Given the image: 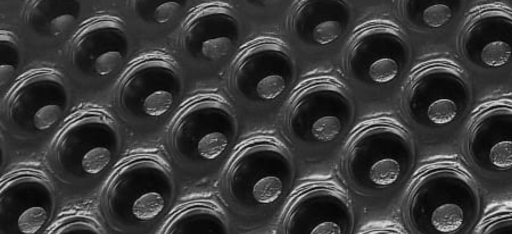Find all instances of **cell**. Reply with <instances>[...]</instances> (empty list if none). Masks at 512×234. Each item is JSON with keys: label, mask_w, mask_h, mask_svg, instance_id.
I'll return each instance as SVG.
<instances>
[{"label": "cell", "mask_w": 512, "mask_h": 234, "mask_svg": "<svg viewBox=\"0 0 512 234\" xmlns=\"http://www.w3.org/2000/svg\"><path fill=\"white\" fill-rule=\"evenodd\" d=\"M70 102V90L58 73L36 70L18 80L4 97L2 122L14 136L33 139L51 130Z\"/></svg>", "instance_id": "30bf717a"}, {"label": "cell", "mask_w": 512, "mask_h": 234, "mask_svg": "<svg viewBox=\"0 0 512 234\" xmlns=\"http://www.w3.org/2000/svg\"><path fill=\"white\" fill-rule=\"evenodd\" d=\"M354 225L349 198L328 182L310 183L296 191L280 220L285 234H350Z\"/></svg>", "instance_id": "5bb4252c"}, {"label": "cell", "mask_w": 512, "mask_h": 234, "mask_svg": "<svg viewBox=\"0 0 512 234\" xmlns=\"http://www.w3.org/2000/svg\"><path fill=\"white\" fill-rule=\"evenodd\" d=\"M116 122L98 110L76 114L59 130L49 150L55 175L63 182L79 184L100 175L121 148Z\"/></svg>", "instance_id": "ba28073f"}, {"label": "cell", "mask_w": 512, "mask_h": 234, "mask_svg": "<svg viewBox=\"0 0 512 234\" xmlns=\"http://www.w3.org/2000/svg\"><path fill=\"white\" fill-rule=\"evenodd\" d=\"M228 221L215 205L197 201L180 207L167 220L163 234H226Z\"/></svg>", "instance_id": "ffe728a7"}, {"label": "cell", "mask_w": 512, "mask_h": 234, "mask_svg": "<svg viewBox=\"0 0 512 234\" xmlns=\"http://www.w3.org/2000/svg\"><path fill=\"white\" fill-rule=\"evenodd\" d=\"M473 104V87L458 66L429 61L411 72L401 94L406 120L429 137L451 133L467 116Z\"/></svg>", "instance_id": "5b68a950"}, {"label": "cell", "mask_w": 512, "mask_h": 234, "mask_svg": "<svg viewBox=\"0 0 512 234\" xmlns=\"http://www.w3.org/2000/svg\"><path fill=\"white\" fill-rule=\"evenodd\" d=\"M134 10L144 21L163 24L173 19L185 6L182 0L134 1Z\"/></svg>", "instance_id": "603a6c76"}, {"label": "cell", "mask_w": 512, "mask_h": 234, "mask_svg": "<svg viewBox=\"0 0 512 234\" xmlns=\"http://www.w3.org/2000/svg\"><path fill=\"white\" fill-rule=\"evenodd\" d=\"M415 158L413 138L403 127L375 119L350 135L339 170L355 194L375 197L397 188L412 171Z\"/></svg>", "instance_id": "7a4b0ae2"}, {"label": "cell", "mask_w": 512, "mask_h": 234, "mask_svg": "<svg viewBox=\"0 0 512 234\" xmlns=\"http://www.w3.org/2000/svg\"><path fill=\"white\" fill-rule=\"evenodd\" d=\"M55 209L54 188L42 174L23 171L2 180L0 233H39L51 220Z\"/></svg>", "instance_id": "2e32d148"}, {"label": "cell", "mask_w": 512, "mask_h": 234, "mask_svg": "<svg viewBox=\"0 0 512 234\" xmlns=\"http://www.w3.org/2000/svg\"><path fill=\"white\" fill-rule=\"evenodd\" d=\"M412 50L406 35L387 23H371L353 33L342 66L347 78L367 87L388 86L408 68Z\"/></svg>", "instance_id": "8fae6325"}, {"label": "cell", "mask_w": 512, "mask_h": 234, "mask_svg": "<svg viewBox=\"0 0 512 234\" xmlns=\"http://www.w3.org/2000/svg\"><path fill=\"white\" fill-rule=\"evenodd\" d=\"M49 234H101V226L91 217L81 214L68 215L59 219Z\"/></svg>", "instance_id": "d4e9b609"}, {"label": "cell", "mask_w": 512, "mask_h": 234, "mask_svg": "<svg viewBox=\"0 0 512 234\" xmlns=\"http://www.w3.org/2000/svg\"><path fill=\"white\" fill-rule=\"evenodd\" d=\"M21 61L17 39L8 31L0 34V85L3 88L15 76Z\"/></svg>", "instance_id": "cb8c5ba5"}, {"label": "cell", "mask_w": 512, "mask_h": 234, "mask_svg": "<svg viewBox=\"0 0 512 234\" xmlns=\"http://www.w3.org/2000/svg\"><path fill=\"white\" fill-rule=\"evenodd\" d=\"M130 49L125 25L104 17L85 23L74 35L69 51L73 68L92 78H105L125 61Z\"/></svg>", "instance_id": "e0dca14e"}, {"label": "cell", "mask_w": 512, "mask_h": 234, "mask_svg": "<svg viewBox=\"0 0 512 234\" xmlns=\"http://www.w3.org/2000/svg\"><path fill=\"white\" fill-rule=\"evenodd\" d=\"M241 32L240 21L230 7L210 4L197 8L187 18L179 43L191 59L214 63L235 50Z\"/></svg>", "instance_id": "ac0fdd59"}, {"label": "cell", "mask_w": 512, "mask_h": 234, "mask_svg": "<svg viewBox=\"0 0 512 234\" xmlns=\"http://www.w3.org/2000/svg\"><path fill=\"white\" fill-rule=\"evenodd\" d=\"M481 194L458 164L440 161L421 169L403 202V220L412 233L466 234L478 221Z\"/></svg>", "instance_id": "6da1fadb"}, {"label": "cell", "mask_w": 512, "mask_h": 234, "mask_svg": "<svg viewBox=\"0 0 512 234\" xmlns=\"http://www.w3.org/2000/svg\"><path fill=\"white\" fill-rule=\"evenodd\" d=\"M283 117L290 142L315 152L332 145L348 130L355 117V104L342 84L319 77L293 91Z\"/></svg>", "instance_id": "8992f818"}, {"label": "cell", "mask_w": 512, "mask_h": 234, "mask_svg": "<svg viewBox=\"0 0 512 234\" xmlns=\"http://www.w3.org/2000/svg\"><path fill=\"white\" fill-rule=\"evenodd\" d=\"M462 153L480 178L512 180V103L491 101L473 114L463 136Z\"/></svg>", "instance_id": "4fadbf2b"}, {"label": "cell", "mask_w": 512, "mask_h": 234, "mask_svg": "<svg viewBox=\"0 0 512 234\" xmlns=\"http://www.w3.org/2000/svg\"><path fill=\"white\" fill-rule=\"evenodd\" d=\"M478 234H512V209H498L486 215L479 224Z\"/></svg>", "instance_id": "484cf974"}, {"label": "cell", "mask_w": 512, "mask_h": 234, "mask_svg": "<svg viewBox=\"0 0 512 234\" xmlns=\"http://www.w3.org/2000/svg\"><path fill=\"white\" fill-rule=\"evenodd\" d=\"M295 174L288 149L265 136L242 143L223 172L221 191L237 214L254 218L269 213L289 191Z\"/></svg>", "instance_id": "3957f363"}, {"label": "cell", "mask_w": 512, "mask_h": 234, "mask_svg": "<svg viewBox=\"0 0 512 234\" xmlns=\"http://www.w3.org/2000/svg\"><path fill=\"white\" fill-rule=\"evenodd\" d=\"M79 16V2L71 0L30 1L25 10L27 25L39 35L51 38L68 31Z\"/></svg>", "instance_id": "44dd1931"}, {"label": "cell", "mask_w": 512, "mask_h": 234, "mask_svg": "<svg viewBox=\"0 0 512 234\" xmlns=\"http://www.w3.org/2000/svg\"><path fill=\"white\" fill-rule=\"evenodd\" d=\"M183 91L184 78L179 67L164 56L150 55L125 71L114 100L124 120L146 125L169 113Z\"/></svg>", "instance_id": "9c48e42d"}, {"label": "cell", "mask_w": 512, "mask_h": 234, "mask_svg": "<svg viewBox=\"0 0 512 234\" xmlns=\"http://www.w3.org/2000/svg\"><path fill=\"white\" fill-rule=\"evenodd\" d=\"M459 2L448 0H404L398 2V13L410 28L419 32H437L455 18Z\"/></svg>", "instance_id": "7402d4cb"}, {"label": "cell", "mask_w": 512, "mask_h": 234, "mask_svg": "<svg viewBox=\"0 0 512 234\" xmlns=\"http://www.w3.org/2000/svg\"><path fill=\"white\" fill-rule=\"evenodd\" d=\"M296 63L280 41L263 39L244 47L235 57L229 72L233 95L250 105L277 101L296 78Z\"/></svg>", "instance_id": "7c38bea8"}, {"label": "cell", "mask_w": 512, "mask_h": 234, "mask_svg": "<svg viewBox=\"0 0 512 234\" xmlns=\"http://www.w3.org/2000/svg\"><path fill=\"white\" fill-rule=\"evenodd\" d=\"M238 133L237 117L228 103L204 95L180 109L167 132V146L185 169L203 170L222 158Z\"/></svg>", "instance_id": "52a82bcc"}, {"label": "cell", "mask_w": 512, "mask_h": 234, "mask_svg": "<svg viewBox=\"0 0 512 234\" xmlns=\"http://www.w3.org/2000/svg\"><path fill=\"white\" fill-rule=\"evenodd\" d=\"M351 21L350 7L339 0L298 1L291 10L289 30L300 43L315 48L328 47L346 32Z\"/></svg>", "instance_id": "d6986e66"}, {"label": "cell", "mask_w": 512, "mask_h": 234, "mask_svg": "<svg viewBox=\"0 0 512 234\" xmlns=\"http://www.w3.org/2000/svg\"><path fill=\"white\" fill-rule=\"evenodd\" d=\"M458 53L470 68L491 72L512 64V11L483 6L467 18L458 36Z\"/></svg>", "instance_id": "9a60e30c"}, {"label": "cell", "mask_w": 512, "mask_h": 234, "mask_svg": "<svg viewBox=\"0 0 512 234\" xmlns=\"http://www.w3.org/2000/svg\"><path fill=\"white\" fill-rule=\"evenodd\" d=\"M175 192L165 163L149 155L134 156L117 166L103 187V216L117 231L140 232L167 211Z\"/></svg>", "instance_id": "277c9868"}]
</instances>
